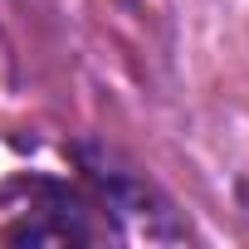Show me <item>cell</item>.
I'll list each match as a JSON object with an SVG mask.
<instances>
[{
  "instance_id": "cell-1",
  "label": "cell",
  "mask_w": 249,
  "mask_h": 249,
  "mask_svg": "<svg viewBox=\"0 0 249 249\" xmlns=\"http://www.w3.org/2000/svg\"><path fill=\"white\" fill-rule=\"evenodd\" d=\"M69 157L78 161V181L88 186L93 205L103 210V225L117 244H181L191 239V225L176 215V200L122 157L117 147L98 137L69 142Z\"/></svg>"
},
{
  "instance_id": "cell-2",
  "label": "cell",
  "mask_w": 249,
  "mask_h": 249,
  "mask_svg": "<svg viewBox=\"0 0 249 249\" xmlns=\"http://www.w3.org/2000/svg\"><path fill=\"white\" fill-rule=\"evenodd\" d=\"M112 239L83 181L20 171L0 181V244H103Z\"/></svg>"
}]
</instances>
